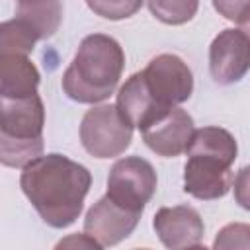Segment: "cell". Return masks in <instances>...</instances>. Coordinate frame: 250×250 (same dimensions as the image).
Segmentation results:
<instances>
[{
    "label": "cell",
    "instance_id": "cell-1",
    "mask_svg": "<svg viewBox=\"0 0 250 250\" xmlns=\"http://www.w3.org/2000/svg\"><path fill=\"white\" fill-rule=\"evenodd\" d=\"M90 186V170L59 152L41 154L25 164L20 176L23 195L53 229H66L80 217Z\"/></svg>",
    "mask_w": 250,
    "mask_h": 250
},
{
    "label": "cell",
    "instance_id": "cell-2",
    "mask_svg": "<svg viewBox=\"0 0 250 250\" xmlns=\"http://www.w3.org/2000/svg\"><path fill=\"white\" fill-rule=\"evenodd\" d=\"M125 53L113 37L105 33L86 35L62 74V92L78 104H100L107 100L123 74Z\"/></svg>",
    "mask_w": 250,
    "mask_h": 250
},
{
    "label": "cell",
    "instance_id": "cell-3",
    "mask_svg": "<svg viewBox=\"0 0 250 250\" xmlns=\"http://www.w3.org/2000/svg\"><path fill=\"white\" fill-rule=\"evenodd\" d=\"M184 166V191L201 201L225 197L232 188V164L236 141L223 127H201L193 131Z\"/></svg>",
    "mask_w": 250,
    "mask_h": 250
},
{
    "label": "cell",
    "instance_id": "cell-4",
    "mask_svg": "<svg viewBox=\"0 0 250 250\" xmlns=\"http://www.w3.org/2000/svg\"><path fill=\"white\" fill-rule=\"evenodd\" d=\"M0 162L23 168L45 148V105L39 94L27 98H0Z\"/></svg>",
    "mask_w": 250,
    "mask_h": 250
},
{
    "label": "cell",
    "instance_id": "cell-5",
    "mask_svg": "<svg viewBox=\"0 0 250 250\" xmlns=\"http://www.w3.org/2000/svg\"><path fill=\"white\" fill-rule=\"evenodd\" d=\"M133 129L117 104L94 105L82 117L80 143L84 150L96 158H115L129 148Z\"/></svg>",
    "mask_w": 250,
    "mask_h": 250
},
{
    "label": "cell",
    "instance_id": "cell-6",
    "mask_svg": "<svg viewBox=\"0 0 250 250\" xmlns=\"http://www.w3.org/2000/svg\"><path fill=\"white\" fill-rule=\"evenodd\" d=\"M141 74L150 98L160 109H170L188 102L193 92V74L178 55H156Z\"/></svg>",
    "mask_w": 250,
    "mask_h": 250
},
{
    "label": "cell",
    "instance_id": "cell-7",
    "mask_svg": "<svg viewBox=\"0 0 250 250\" xmlns=\"http://www.w3.org/2000/svg\"><path fill=\"white\" fill-rule=\"evenodd\" d=\"M156 172L152 164L141 156L119 158L107 176V195L119 205L143 213L145 205L156 191Z\"/></svg>",
    "mask_w": 250,
    "mask_h": 250
},
{
    "label": "cell",
    "instance_id": "cell-8",
    "mask_svg": "<svg viewBox=\"0 0 250 250\" xmlns=\"http://www.w3.org/2000/svg\"><path fill=\"white\" fill-rule=\"evenodd\" d=\"M250 70V39L234 27L219 31L209 45V72L221 86H230Z\"/></svg>",
    "mask_w": 250,
    "mask_h": 250
},
{
    "label": "cell",
    "instance_id": "cell-9",
    "mask_svg": "<svg viewBox=\"0 0 250 250\" xmlns=\"http://www.w3.org/2000/svg\"><path fill=\"white\" fill-rule=\"evenodd\" d=\"M193 119L182 107H170L141 129L145 145L158 156L174 158L188 150L193 137Z\"/></svg>",
    "mask_w": 250,
    "mask_h": 250
},
{
    "label": "cell",
    "instance_id": "cell-10",
    "mask_svg": "<svg viewBox=\"0 0 250 250\" xmlns=\"http://www.w3.org/2000/svg\"><path fill=\"white\" fill-rule=\"evenodd\" d=\"M141 215L143 213L119 205L105 193L88 209L84 217V232L98 240L102 248L115 246L137 229Z\"/></svg>",
    "mask_w": 250,
    "mask_h": 250
},
{
    "label": "cell",
    "instance_id": "cell-11",
    "mask_svg": "<svg viewBox=\"0 0 250 250\" xmlns=\"http://www.w3.org/2000/svg\"><path fill=\"white\" fill-rule=\"evenodd\" d=\"M152 227L166 248H197L203 242L205 225L201 215L189 205L160 207L154 213Z\"/></svg>",
    "mask_w": 250,
    "mask_h": 250
},
{
    "label": "cell",
    "instance_id": "cell-12",
    "mask_svg": "<svg viewBox=\"0 0 250 250\" xmlns=\"http://www.w3.org/2000/svg\"><path fill=\"white\" fill-rule=\"evenodd\" d=\"M41 74L21 53H0V98H27L37 94Z\"/></svg>",
    "mask_w": 250,
    "mask_h": 250
},
{
    "label": "cell",
    "instance_id": "cell-13",
    "mask_svg": "<svg viewBox=\"0 0 250 250\" xmlns=\"http://www.w3.org/2000/svg\"><path fill=\"white\" fill-rule=\"evenodd\" d=\"M16 18L27 21L41 39L57 33L62 20L61 0H21L16 6Z\"/></svg>",
    "mask_w": 250,
    "mask_h": 250
},
{
    "label": "cell",
    "instance_id": "cell-14",
    "mask_svg": "<svg viewBox=\"0 0 250 250\" xmlns=\"http://www.w3.org/2000/svg\"><path fill=\"white\" fill-rule=\"evenodd\" d=\"M37 41H41L37 31L20 18L6 20L0 25V53L29 55Z\"/></svg>",
    "mask_w": 250,
    "mask_h": 250
},
{
    "label": "cell",
    "instance_id": "cell-15",
    "mask_svg": "<svg viewBox=\"0 0 250 250\" xmlns=\"http://www.w3.org/2000/svg\"><path fill=\"white\" fill-rule=\"evenodd\" d=\"M150 14L168 25L188 23L199 8V0H146Z\"/></svg>",
    "mask_w": 250,
    "mask_h": 250
},
{
    "label": "cell",
    "instance_id": "cell-16",
    "mask_svg": "<svg viewBox=\"0 0 250 250\" xmlns=\"http://www.w3.org/2000/svg\"><path fill=\"white\" fill-rule=\"evenodd\" d=\"M145 0H86L88 8L105 20L117 21V20H125L135 16Z\"/></svg>",
    "mask_w": 250,
    "mask_h": 250
},
{
    "label": "cell",
    "instance_id": "cell-17",
    "mask_svg": "<svg viewBox=\"0 0 250 250\" xmlns=\"http://www.w3.org/2000/svg\"><path fill=\"white\" fill-rule=\"evenodd\" d=\"M213 248L215 250H236V248L250 250V225L246 223L225 225L217 232L213 240Z\"/></svg>",
    "mask_w": 250,
    "mask_h": 250
},
{
    "label": "cell",
    "instance_id": "cell-18",
    "mask_svg": "<svg viewBox=\"0 0 250 250\" xmlns=\"http://www.w3.org/2000/svg\"><path fill=\"white\" fill-rule=\"evenodd\" d=\"M232 189H234V201L242 209L250 211V166H244L236 172Z\"/></svg>",
    "mask_w": 250,
    "mask_h": 250
},
{
    "label": "cell",
    "instance_id": "cell-19",
    "mask_svg": "<svg viewBox=\"0 0 250 250\" xmlns=\"http://www.w3.org/2000/svg\"><path fill=\"white\" fill-rule=\"evenodd\" d=\"M213 8L227 20L236 21L248 8L250 0H213Z\"/></svg>",
    "mask_w": 250,
    "mask_h": 250
},
{
    "label": "cell",
    "instance_id": "cell-20",
    "mask_svg": "<svg viewBox=\"0 0 250 250\" xmlns=\"http://www.w3.org/2000/svg\"><path fill=\"white\" fill-rule=\"evenodd\" d=\"M62 246H78V248H96V250H100L102 248V244L98 242V240H94L90 234H70L68 238H64V240H61L59 244H57V248H62Z\"/></svg>",
    "mask_w": 250,
    "mask_h": 250
},
{
    "label": "cell",
    "instance_id": "cell-21",
    "mask_svg": "<svg viewBox=\"0 0 250 250\" xmlns=\"http://www.w3.org/2000/svg\"><path fill=\"white\" fill-rule=\"evenodd\" d=\"M236 23H238V29H240L248 39H250V8H248V10H246L238 20H236Z\"/></svg>",
    "mask_w": 250,
    "mask_h": 250
},
{
    "label": "cell",
    "instance_id": "cell-22",
    "mask_svg": "<svg viewBox=\"0 0 250 250\" xmlns=\"http://www.w3.org/2000/svg\"><path fill=\"white\" fill-rule=\"evenodd\" d=\"M16 2H21V0H16Z\"/></svg>",
    "mask_w": 250,
    "mask_h": 250
}]
</instances>
